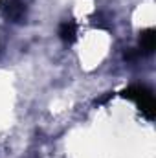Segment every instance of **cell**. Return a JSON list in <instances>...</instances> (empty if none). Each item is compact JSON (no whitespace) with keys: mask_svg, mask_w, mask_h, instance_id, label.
Returning <instances> with one entry per match:
<instances>
[{"mask_svg":"<svg viewBox=\"0 0 156 158\" xmlns=\"http://www.w3.org/2000/svg\"><path fill=\"white\" fill-rule=\"evenodd\" d=\"M121 98L134 101L136 107L140 109V112L149 119V121L154 119V114H156L154 96H153V90L147 88L145 85H130V86H127L121 92Z\"/></svg>","mask_w":156,"mask_h":158,"instance_id":"obj_1","label":"cell"},{"mask_svg":"<svg viewBox=\"0 0 156 158\" xmlns=\"http://www.w3.org/2000/svg\"><path fill=\"white\" fill-rule=\"evenodd\" d=\"M154 46H156V31L153 28L143 30L140 33V40H138V52L142 55H151L154 52Z\"/></svg>","mask_w":156,"mask_h":158,"instance_id":"obj_3","label":"cell"},{"mask_svg":"<svg viewBox=\"0 0 156 158\" xmlns=\"http://www.w3.org/2000/svg\"><path fill=\"white\" fill-rule=\"evenodd\" d=\"M0 13L7 22H22L28 13L26 0H0Z\"/></svg>","mask_w":156,"mask_h":158,"instance_id":"obj_2","label":"cell"},{"mask_svg":"<svg viewBox=\"0 0 156 158\" xmlns=\"http://www.w3.org/2000/svg\"><path fill=\"white\" fill-rule=\"evenodd\" d=\"M59 39L63 42H66V44H72L77 39V24L72 19L61 22V26H59Z\"/></svg>","mask_w":156,"mask_h":158,"instance_id":"obj_4","label":"cell"},{"mask_svg":"<svg viewBox=\"0 0 156 158\" xmlns=\"http://www.w3.org/2000/svg\"><path fill=\"white\" fill-rule=\"evenodd\" d=\"M114 98V92H109L107 96H103V98H99V99H96V105H103V103H107L109 99H112Z\"/></svg>","mask_w":156,"mask_h":158,"instance_id":"obj_5","label":"cell"}]
</instances>
